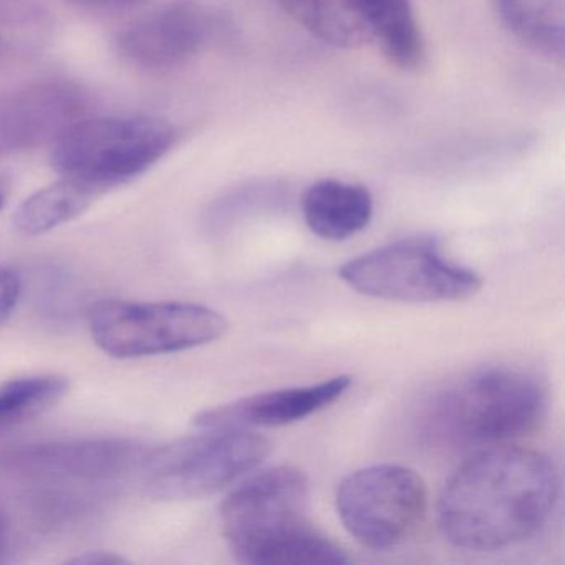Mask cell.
I'll use <instances>...</instances> for the list:
<instances>
[{
	"mask_svg": "<svg viewBox=\"0 0 565 565\" xmlns=\"http://www.w3.org/2000/svg\"><path fill=\"white\" fill-rule=\"evenodd\" d=\"M558 494L561 476L544 452L482 449L449 478L439 498V527L456 547L499 551L537 534Z\"/></svg>",
	"mask_w": 565,
	"mask_h": 565,
	"instance_id": "1",
	"label": "cell"
},
{
	"mask_svg": "<svg viewBox=\"0 0 565 565\" xmlns=\"http://www.w3.org/2000/svg\"><path fill=\"white\" fill-rule=\"evenodd\" d=\"M309 498V479L294 466L257 472L233 489L221 504V522L234 557L249 565L350 562L310 522Z\"/></svg>",
	"mask_w": 565,
	"mask_h": 565,
	"instance_id": "2",
	"label": "cell"
},
{
	"mask_svg": "<svg viewBox=\"0 0 565 565\" xmlns=\"http://www.w3.org/2000/svg\"><path fill=\"white\" fill-rule=\"evenodd\" d=\"M545 412L547 390L534 373L489 366L426 396L416 425L429 445L469 448L522 438L537 428Z\"/></svg>",
	"mask_w": 565,
	"mask_h": 565,
	"instance_id": "3",
	"label": "cell"
},
{
	"mask_svg": "<svg viewBox=\"0 0 565 565\" xmlns=\"http://www.w3.org/2000/svg\"><path fill=\"white\" fill-rule=\"evenodd\" d=\"M174 128L145 115L77 120L52 148V167L102 193L147 173L173 147Z\"/></svg>",
	"mask_w": 565,
	"mask_h": 565,
	"instance_id": "4",
	"label": "cell"
},
{
	"mask_svg": "<svg viewBox=\"0 0 565 565\" xmlns=\"http://www.w3.org/2000/svg\"><path fill=\"white\" fill-rule=\"evenodd\" d=\"M92 339L120 360L168 355L223 339L230 322L211 307L191 302L100 300L88 310Z\"/></svg>",
	"mask_w": 565,
	"mask_h": 565,
	"instance_id": "5",
	"label": "cell"
},
{
	"mask_svg": "<svg viewBox=\"0 0 565 565\" xmlns=\"http://www.w3.org/2000/svg\"><path fill=\"white\" fill-rule=\"evenodd\" d=\"M270 449L250 429H201L145 459V489L158 501L206 498L256 469Z\"/></svg>",
	"mask_w": 565,
	"mask_h": 565,
	"instance_id": "6",
	"label": "cell"
},
{
	"mask_svg": "<svg viewBox=\"0 0 565 565\" xmlns=\"http://www.w3.org/2000/svg\"><path fill=\"white\" fill-rule=\"evenodd\" d=\"M339 274L363 296L398 302H455L475 297L482 287L475 270L446 259L431 239L370 250L343 264Z\"/></svg>",
	"mask_w": 565,
	"mask_h": 565,
	"instance_id": "7",
	"label": "cell"
},
{
	"mask_svg": "<svg viewBox=\"0 0 565 565\" xmlns=\"http://www.w3.org/2000/svg\"><path fill=\"white\" fill-rule=\"evenodd\" d=\"M428 489L406 466L375 465L340 482L337 511L347 531L365 547L385 551L403 544L422 525Z\"/></svg>",
	"mask_w": 565,
	"mask_h": 565,
	"instance_id": "8",
	"label": "cell"
},
{
	"mask_svg": "<svg viewBox=\"0 0 565 565\" xmlns=\"http://www.w3.org/2000/svg\"><path fill=\"white\" fill-rule=\"evenodd\" d=\"M88 95L68 81H41L0 94V158L54 143L81 120Z\"/></svg>",
	"mask_w": 565,
	"mask_h": 565,
	"instance_id": "9",
	"label": "cell"
},
{
	"mask_svg": "<svg viewBox=\"0 0 565 565\" xmlns=\"http://www.w3.org/2000/svg\"><path fill=\"white\" fill-rule=\"evenodd\" d=\"M213 29V15L204 6L177 0L127 25L118 35L117 47L140 67H173L196 55Z\"/></svg>",
	"mask_w": 565,
	"mask_h": 565,
	"instance_id": "10",
	"label": "cell"
},
{
	"mask_svg": "<svg viewBox=\"0 0 565 565\" xmlns=\"http://www.w3.org/2000/svg\"><path fill=\"white\" fill-rule=\"evenodd\" d=\"M352 385L349 375L333 376L316 385L257 393L226 405L204 409L194 418L200 429H249L284 426L307 418L335 403Z\"/></svg>",
	"mask_w": 565,
	"mask_h": 565,
	"instance_id": "11",
	"label": "cell"
},
{
	"mask_svg": "<svg viewBox=\"0 0 565 565\" xmlns=\"http://www.w3.org/2000/svg\"><path fill=\"white\" fill-rule=\"evenodd\" d=\"M302 214L309 230L322 239H349L369 226L373 198L359 184L323 180L303 194Z\"/></svg>",
	"mask_w": 565,
	"mask_h": 565,
	"instance_id": "12",
	"label": "cell"
},
{
	"mask_svg": "<svg viewBox=\"0 0 565 565\" xmlns=\"http://www.w3.org/2000/svg\"><path fill=\"white\" fill-rule=\"evenodd\" d=\"M279 4L323 44L337 49L372 44L360 0H279Z\"/></svg>",
	"mask_w": 565,
	"mask_h": 565,
	"instance_id": "13",
	"label": "cell"
},
{
	"mask_svg": "<svg viewBox=\"0 0 565 565\" xmlns=\"http://www.w3.org/2000/svg\"><path fill=\"white\" fill-rule=\"evenodd\" d=\"M137 456L125 443H81V445L35 446L15 452L14 461L31 468L51 469L77 476H108L120 471Z\"/></svg>",
	"mask_w": 565,
	"mask_h": 565,
	"instance_id": "14",
	"label": "cell"
},
{
	"mask_svg": "<svg viewBox=\"0 0 565 565\" xmlns=\"http://www.w3.org/2000/svg\"><path fill=\"white\" fill-rule=\"evenodd\" d=\"M370 39L390 62L413 68L422 62L423 41L408 0H360Z\"/></svg>",
	"mask_w": 565,
	"mask_h": 565,
	"instance_id": "15",
	"label": "cell"
},
{
	"mask_svg": "<svg viewBox=\"0 0 565 565\" xmlns=\"http://www.w3.org/2000/svg\"><path fill=\"white\" fill-rule=\"evenodd\" d=\"M97 194L85 184L62 178L22 201L12 221L24 236H41L77 220L92 206Z\"/></svg>",
	"mask_w": 565,
	"mask_h": 565,
	"instance_id": "16",
	"label": "cell"
},
{
	"mask_svg": "<svg viewBox=\"0 0 565 565\" xmlns=\"http://www.w3.org/2000/svg\"><path fill=\"white\" fill-rule=\"evenodd\" d=\"M509 31L535 52L564 57L565 0H499Z\"/></svg>",
	"mask_w": 565,
	"mask_h": 565,
	"instance_id": "17",
	"label": "cell"
},
{
	"mask_svg": "<svg viewBox=\"0 0 565 565\" xmlns=\"http://www.w3.org/2000/svg\"><path fill=\"white\" fill-rule=\"evenodd\" d=\"M71 382L57 373L19 376L0 383V433L47 413L67 396Z\"/></svg>",
	"mask_w": 565,
	"mask_h": 565,
	"instance_id": "18",
	"label": "cell"
},
{
	"mask_svg": "<svg viewBox=\"0 0 565 565\" xmlns=\"http://www.w3.org/2000/svg\"><path fill=\"white\" fill-rule=\"evenodd\" d=\"M22 282L18 273L0 267V323H4L18 307Z\"/></svg>",
	"mask_w": 565,
	"mask_h": 565,
	"instance_id": "19",
	"label": "cell"
},
{
	"mask_svg": "<svg viewBox=\"0 0 565 565\" xmlns=\"http://www.w3.org/2000/svg\"><path fill=\"white\" fill-rule=\"evenodd\" d=\"M72 564H87V565H117L124 564L125 561L121 555L115 554V552L95 551L85 552L84 555L71 558Z\"/></svg>",
	"mask_w": 565,
	"mask_h": 565,
	"instance_id": "20",
	"label": "cell"
},
{
	"mask_svg": "<svg viewBox=\"0 0 565 565\" xmlns=\"http://www.w3.org/2000/svg\"><path fill=\"white\" fill-rule=\"evenodd\" d=\"M84 6H90V8H124V6L134 4L138 0H75Z\"/></svg>",
	"mask_w": 565,
	"mask_h": 565,
	"instance_id": "21",
	"label": "cell"
},
{
	"mask_svg": "<svg viewBox=\"0 0 565 565\" xmlns=\"http://www.w3.org/2000/svg\"><path fill=\"white\" fill-rule=\"evenodd\" d=\"M6 541H8V525H6L4 518L0 515V552L4 551Z\"/></svg>",
	"mask_w": 565,
	"mask_h": 565,
	"instance_id": "22",
	"label": "cell"
},
{
	"mask_svg": "<svg viewBox=\"0 0 565 565\" xmlns=\"http://www.w3.org/2000/svg\"><path fill=\"white\" fill-rule=\"evenodd\" d=\"M6 200H8V188H6V184L0 181V210L4 207Z\"/></svg>",
	"mask_w": 565,
	"mask_h": 565,
	"instance_id": "23",
	"label": "cell"
}]
</instances>
